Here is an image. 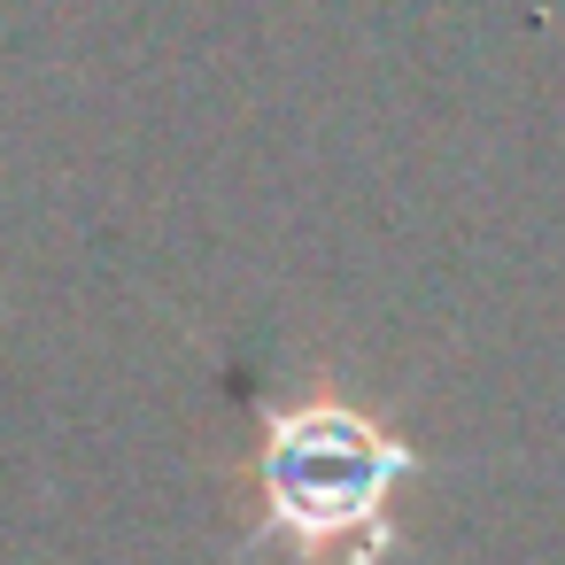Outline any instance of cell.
I'll return each instance as SVG.
<instances>
[{
  "label": "cell",
  "mask_w": 565,
  "mask_h": 565,
  "mask_svg": "<svg viewBox=\"0 0 565 565\" xmlns=\"http://www.w3.org/2000/svg\"><path fill=\"white\" fill-rule=\"evenodd\" d=\"M426 472V449L395 434L341 387H302L256 403V441L241 457V557L287 565H387L403 550L395 495Z\"/></svg>",
  "instance_id": "obj_1"
}]
</instances>
